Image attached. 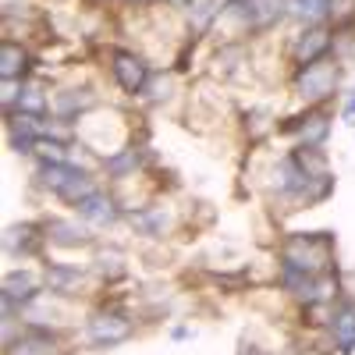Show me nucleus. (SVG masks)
Here are the masks:
<instances>
[{
	"label": "nucleus",
	"instance_id": "1",
	"mask_svg": "<svg viewBox=\"0 0 355 355\" xmlns=\"http://www.w3.org/2000/svg\"><path fill=\"white\" fill-rule=\"evenodd\" d=\"M277 270L320 277L334 270V234L331 231H291L277 245Z\"/></svg>",
	"mask_w": 355,
	"mask_h": 355
},
{
	"label": "nucleus",
	"instance_id": "2",
	"mask_svg": "<svg viewBox=\"0 0 355 355\" xmlns=\"http://www.w3.org/2000/svg\"><path fill=\"white\" fill-rule=\"evenodd\" d=\"M341 78H345V64L338 61L334 53L320 57L313 64H299L291 68V96L299 100L302 107H327L338 93H341Z\"/></svg>",
	"mask_w": 355,
	"mask_h": 355
},
{
	"label": "nucleus",
	"instance_id": "3",
	"mask_svg": "<svg viewBox=\"0 0 355 355\" xmlns=\"http://www.w3.org/2000/svg\"><path fill=\"white\" fill-rule=\"evenodd\" d=\"M36 185L46 189L53 199L75 206V202H82L85 196L96 192V174L85 171V167H78L75 160H43V157H40Z\"/></svg>",
	"mask_w": 355,
	"mask_h": 355
},
{
	"label": "nucleus",
	"instance_id": "4",
	"mask_svg": "<svg viewBox=\"0 0 355 355\" xmlns=\"http://www.w3.org/2000/svg\"><path fill=\"white\" fill-rule=\"evenodd\" d=\"M135 331H139L135 320L125 309H117V306H100L85 320V338H89L93 348H117V345L132 341Z\"/></svg>",
	"mask_w": 355,
	"mask_h": 355
},
{
	"label": "nucleus",
	"instance_id": "5",
	"mask_svg": "<svg viewBox=\"0 0 355 355\" xmlns=\"http://www.w3.org/2000/svg\"><path fill=\"white\" fill-rule=\"evenodd\" d=\"M331 50H334V25H299V33L288 36L284 43V57L291 68L313 64L320 57H327Z\"/></svg>",
	"mask_w": 355,
	"mask_h": 355
},
{
	"label": "nucleus",
	"instance_id": "6",
	"mask_svg": "<svg viewBox=\"0 0 355 355\" xmlns=\"http://www.w3.org/2000/svg\"><path fill=\"white\" fill-rule=\"evenodd\" d=\"M107 64H110V78H114V85L121 89L125 96H142V93H146L153 68H150V61H146L142 53L117 46V50H110Z\"/></svg>",
	"mask_w": 355,
	"mask_h": 355
},
{
	"label": "nucleus",
	"instance_id": "7",
	"mask_svg": "<svg viewBox=\"0 0 355 355\" xmlns=\"http://www.w3.org/2000/svg\"><path fill=\"white\" fill-rule=\"evenodd\" d=\"M125 220L142 234V239H167L178 224V214L171 202H146V206H128Z\"/></svg>",
	"mask_w": 355,
	"mask_h": 355
},
{
	"label": "nucleus",
	"instance_id": "8",
	"mask_svg": "<svg viewBox=\"0 0 355 355\" xmlns=\"http://www.w3.org/2000/svg\"><path fill=\"white\" fill-rule=\"evenodd\" d=\"M40 224H43L50 249H93L96 245V234L89 231V224H78V217H46Z\"/></svg>",
	"mask_w": 355,
	"mask_h": 355
},
{
	"label": "nucleus",
	"instance_id": "9",
	"mask_svg": "<svg viewBox=\"0 0 355 355\" xmlns=\"http://www.w3.org/2000/svg\"><path fill=\"white\" fill-rule=\"evenodd\" d=\"M71 210H75V217L82 224H93V227H114L117 220L125 217V206L117 202V196H110L103 189H96L93 196H85L82 202H75Z\"/></svg>",
	"mask_w": 355,
	"mask_h": 355
},
{
	"label": "nucleus",
	"instance_id": "10",
	"mask_svg": "<svg viewBox=\"0 0 355 355\" xmlns=\"http://www.w3.org/2000/svg\"><path fill=\"white\" fill-rule=\"evenodd\" d=\"M327 338L341 355L355 352V299H338L331 306V320H327Z\"/></svg>",
	"mask_w": 355,
	"mask_h": 355
},
{
	"label": "nucleus",
	"instance_id": "11",
	"mask_svg": "<svg viewBox=\"0 0 355 355\" xmlns=\"http://www.w3.org/2000/svg\"><path fill=\"white\" fill-rule=\"evenodd\" d=\"M33 64L36 61H33V53H28V46L21 40H11V36L0 40V78L4 82H15V85L28 82Z\"/></svg>",
	"mask_w": 355,
	"mask_h": 355
},
{
	"label": "nucleus",
	"instance_id": "12",
	"mask_svg": "<svg viewBox=\"0 0 355 355\" xmlns=\"http://www.w3.org/2000/svg\"><path fill=\"white\" fill-rule=\"evenodd\" d=\"M43 288L57 299H68V295H78L82 281H85V270L75 263H43Z\"/></svg>",
	"mask_w": 355,
	"mask_h": 355
},
{
	"label": "nucleus",
	"instance_id": "13",
	"mask_svg": "<svg viewBox=\"0 0 355 355\" xmlns=\"http://www.w3.org/2000/svg\"><path fill=\"white\" fill-rule=\"evenodd\" d=\"M43 245H46L43 224H11L8 234H4V249H8V256H18V259H33V256H40Z\"/></svg>",
	"mask_w": 355,
	"mask_h": 355
},
{
	"label": "nucleus",
	"instance_id": "14",
	"mask_svg": "<svg viewBox=\"0 0 355 355\" xmlns=\"http://www.w3.org/2000/svg\"><path fill=\"white\" fill-rule=\"evenodd\" d=\"M142 160H146V150L132 142V146H121V150L107 153L100 160V167H103V174L110 178V182H128V178H135L142 171Z\"/></svg>",
	"mask_w": 355,
	"mask_h": 355
},
{
	"label": "nucleus",
	"instance_id": "15",
	"mask_svg": "<svg viewBox=\"0 0 355 355\" xmlns=\"http://www.w3.org/2000/svg\"><path fill=\"white\" fill-rule=\"evenodd\" d=\"M50 93L40 85V82H21L18 85V96H15V107L8 114H28V117H50Z\"/></svg>",
	"mask_w": 355,
	"mask_h": 355
},
{
	"label": "nucleus",
	"instance_id": "16",
	"mask_svg": "<svg viewBox=\"0 0 355 355\" xmlns=\"http://www.w3.org/2000/svg\"><path fill=\"white\" fill-rule=\"evenodd\" d=\"M182 11L189 18V28L196 36H202V33H210V28L217 25V18L224 11V0H185Z\"/></svg>",
	"mask_w": 355,
	"mask_h": 355
},
{
	"label": "nucleus",
	"instance_id": "17",
	"mask_svg": "<svg viewBox=\"0 0 355 355\" xmlns=\"http://www.w3.org/2000/svg\"><path fill=\"white\" fill-rule=\"evenodd\" d=\"M242 132H245L249 146L266 142V139L277 132V117H274V110H270V107H249V110L242 114Z\"/></svg>",
	"mask_w": 355,
	"mask_h": 355
},
{
	"label": "nucleus",
	"instance_id": "18",
	"mask_svg": "<svg viewBox=\"0 0 355 355\" xmlns=\"http://www.w3.org/2000/svg\"><path fill=\"white\" fill-rule=\"evenodd\" d=\"M334 0H288V18L299 25H331Z\"/></svg>",
	"mask_w": 355,
	"mask_h": 355
},
{
	"label": "nucleus",
	"instance_id": "19",
	"mask_svg": "<svg viewBox=\"0 0 355 355\" xmlns=\"http://www.w3.org/2000/svg\"><path fill=\"white\" fill-rule=\"evenodd\" d=\"M174 93H178V71L167 68V71H153L150 75V85H146L142 100L146 103H167Z\"/></svg>",
	"mask_w": 355,
	"mask_h": 355
},
{
	"label": "nucleus",
	"instance_id": "20",
	"mask_svg": "<svg viewBox=\"0 0 355 355\" xmlns=\"http://www.w3.org/2000/svg\"><path fill=\"white\" fill-rule=\"evenodd\" d=\"M96 274L103 277V281H117V277H125V263H121V256H103L100 263H96Z\"/></svg>",
	"mask_w": 355,
	"mask_h": 355
},
{
	"label": "nucleus",
	"instance_id": "21",
	"mask_svg": "<svg viewBox=\"0 0 355 355\" xmlns=\"http://www.w3.org/2000/svg\"><path fill=\"white\" fill-rule=\"evenodd\" d=\"M341 117H345V121H352V125H355V89L348 93V100H345V107H341Z\"/></svg>",
	"mask_w": 355,
	"mask_h": 355
},
{
	"label": "nucleus",
	"instance_id": "22",
	"mask_svg": "<svg viewBox=\"0 0 355 355\" xmlns=\"http://www.w3.org/2000/svg\"><path fill=\"white\" fill-rule=\"evenodd\" d=\"M171 338H174V341H185V338H192V331H189V327H174Z\"/></svg>",
	"mask_w": 355,
	"mask_h": 355
},
{
	"label": "nucleus",
	"instance_id": "23",
	"mask_svg": "<svg viewBox=\"0 0 355 355\" xmlns=\"http://www.w3.org/2000/svg\"><path fill=\"white\" fill-rule=\"evenodd\" d=\"M125 4H135V8H142V4H153V0H125Z\"/></svg>",
	"mask_w": 355,
	"mask_h": 355
},
{
	"label": "nucleus",
	"instance_id": "24",
	"mask_svg": "<svg viewBox=\"0 0 355 355\" xmlns=\"http://www.w3.org/2000/svg\"><path fill=\"white\" fill-rule=\"evenodd\" d=\"M252 355H270V352H252Z\"/></svg>",
	"mask_w": 355,
	"mask_h": 355
}]
</instances>
